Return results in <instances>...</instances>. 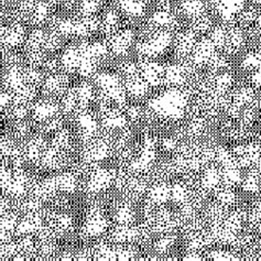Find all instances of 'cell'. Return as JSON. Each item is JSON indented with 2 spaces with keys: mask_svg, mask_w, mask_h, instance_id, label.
<instances>
[{
  "mask_svg": "<svg viewBox=\"0 0 261 261\" xmlns=\"http://www.w3.org/2000/svg\"><path fill=\"white\" fill-rule=\"evenodd\" d=\"M258 171H259V172L261 173V156H260V159L258 160V162H257V164H256V167H255Z\"/></svg>",
  "mask_w": 261,
  "mask_h": 261,
  "instance_id": "cell-43",
  "label": "cell"
},
{
  "mask_svg": "<svg viewBox=\"0 0 261 261\" xmlns=\"http://www.w3.org/2000/svg\"><path fill=\"white\" fill-rule=\"evenodd\" d=\"M94 84L97 93L111 99L114 104L121 109L128 105V94L123 83V79L115 72H98L94 76Z\"/></svg>",
  "mask_w": 261,
  "mask_h": 261,
  "instance_id": "cell-3",
  "label": "cell"
},
{
  "mask_svg": "<svg viewBox=\"0 0 261 261\" xmlns=\"http://www.w3.org/2000/svg\"><path fill=\"white\" fill-rule=\"evenodd\" d=\"M259 249H260V252H261V242H260V247H259Z\"/></svg>",
  "mask_w": 261,
  "mask_h": 261,
  "instance_id": "cell-45",
  "label": "cell"
},
{
  "mask_svg": "<svg viewBox=\"0 0 261 261\" xmlns=\"http://www.w3.org/2000/svg\"><path fill=\"white\" fill-rule=\"evenodd\" d=\"M177 16L182 20H192L210 12L208 4L205 0H181L176 11Z\"/></svg>",
  "mask_w": 261,
  "mask_h": 261,
  "instance_id": "cell-19",
  "label": "cell"
},
{
  "mask_svg": "<svg viewBox=\"0 0 261 261\" xmlns=\"http://www.w3.org/2000/svg\"><path fill=\"white\" fill-rule=\"evenodd\" d=\"M136 33L130 28H122L107 39V44L112 56L123 58L129 53L136 42Z\"/></svg>",
  "mask_w": 261,
  "mask_h": 261,
  "instance_id": "cell-8",
  "label": "cell"
},
{
  "mask_svg": "<svg viewBox=\"0 0 261 261\" xmlns=\"http://www.w3.org/2000/svg\"><path fill=\"white\" fill-rule=\"evenodd\" d=\"M210 259L213 260H238L237 253L225 249H214L207 253Z\"/></svg>",
  "mask_w": 261,
  "mask_h": 261,
  "instance_id": "cell-39",
  "label": "cell"
},
{
  "mask_svg": "<svg viewBox=\"0 0 261 261\" xmlns=\"http://www.w3.org/2000/svg\"><path fill=\"white\" fill-rule=\"evenodd\" d=\"M81 49L80 43L68 45L60 57L62 71L65 73H76L81 62Z\"/></svg>",
  "mask_w": 261,
  "mask_h": 261,
  "instance_id": "cell-22",
  "label": "cell"
},
{
  "mask_svg": "<svg viewBox=\"0 0 261 261\" xmlns=\"http://www.w3.org/2000/svg\"><path fill=\"white\" fill-rule=\"evenodd\" d=\"M115 180V172L104 168H95L87 178V190L93 194H99L111 188Z\"/></svg>",
  "mask_w": 261,
  "mask_h": 261,
  "instance_id": "cell-14",
  "label": "cell"
},
{
  "mask_svg": "<svg viewBox=\"0 0 261 261\" xmlns=\"http://www.w3.org/2000/svg\"><path fill=\"white\" fill-rule=\"evenodd\" d=\"M135 218H136V213L132 207V205L129 204V201L120 204L115 211L114 219L117 224L133 225Z\"/></svg>",
  "mask_w": 261,
  "mask_h": 261,
  "instance_id": "cell-32",
  "label": "cell"
},
{
  "mask_svg": "<svg viewBox=\"0 0 261 261\" xmlns=\"http://www.w3.org/2000/svg\"><path fill=\"white\" fill-rule=\"evenodd\" d=\"M62 114L59 99L43 97L36 100L31 106V119L38 125H42L45 121Z\"/></svg>",
  "mask_w": 261,
  "mask_h": 261,
  "instance_id": "cell-6",
  "label": "cell"
},
{
  "mask_svg": "<svg viewBox=\"0 0 261 261\" xmlns=\"http://www.w3.org/2000/svg\"><path fill=\"white\" fill-rule=\"evenodd\" d=\"M47 146L49 145L45 142L42 135H34L31 137V139L23 146L27 160L34 164L40 163L41 158H42Z\"/></svg>",
  "mask_w": 261,
  "mask_h": 261,
  "instance_id": "cell-23",
  "label": "cell"
},
{
  "mask_svg": "<svg viewBox=\"0 0 261 261\" xmlns=\"http://www.w3.org/2000/svg\"><path fill=\"white\" fill-rule=\"evenodd\" d=\"M112 2L123 16L132 20H138L145 17L150 5V0H112Z\"/></svg>",
  "mask_w": 261,
  "mask_h": 261,
  "instance_id": "cell-17",
  "label": "cell"
},
{
  "mask_svg": "<svg viewBox=\"0 0 261 261\" xmlns=\"http://www.w3.org/2000/svg\"><path fill=\"white\" fill-rule=\"evenodd\" d=\"M251 5L255 6H261V0H249Z\"/></svg>",
  "mask_w": 261,
  "mask_h": 261,
  "instance_id": "cell-42",
  "label": "cell"
},
{
  "mask_svg": "<svg viewBox=\"0 0 261 261\" xmlns=\"http://www.w3.org/2000/svg\"><path fill=\"white\" fill-rule=\"evenodd\" d=\"M102 212L104 211L98 207V206H94L89 211L83 227L85 236L91 238L98 237L108 229L109 224Z\"/></svg>",
  "mask_w": 261,
  "mask_h": 261,
  "instance_id": "cell-15",
  "label": "cell"
},
{
  "mask_svg": "<svg viewBox=\"0 0 261 261\" xmlns=\"http://www.w3.org/2000/svg\"><path fill=\"white\" fill-rule=\"evenodd\" d=\"M222 169V184L223 187H227L231 189H236L242 185L244 174L242 169L238 166H230Z\"/></svg>",
  "mask_w": 261,
  "mask_h": 261,
  "instance_id": "cell-25",
  "label": "cell"
},
{
  "mask_svg": "<svg viewBox=\"0 0 261 261\" xmlns=\"http://www.w3.org/2000/svg\"><path fill=\"white\" fill-rule=\"evenodd\" d=\"M213 27H214V21H213V15L211 12L192 20L189 24V28L200 38L208 36Z\"/></svg>",
  "mask_w": 261,
  "mask_h": 261,
  "instance_id": "cell-26",
  "label": "cell"
},
{
  "mask_svg": "<svg viewBox=\"0 0 261 261\" xmlns=\"http://www.w3.org/2000/svg\"><path fill=\"white\" fill-rule=\"evenodd\" d=\"M217 52V47L208 36L201 37L198 38L189 60L197 70H202V68L207 70L208 64Z\"/></svg>",
  "mask_w": 261,
  "mask_h": 261,
  "instance_id": "cell-5",
  "label": "cell"
},
{
  "mask_svg": "<svg viewBox=\"0 0 261 261\" xmlns=\"http://www.w3.org/2000/svg\"><path fill=\"white\" fill-rule=\"evenodd\" d=\"M215 201L227 208L235 207L238 203V194L236 193L235 189L222 187L214 192Z\"/></svg>",
  "mask_w": 261,
  "mask_h": 261,
  "instance_id": "cell-30",
  "label": "cell"
},
{
  "mask_svg": "<svg viewBox=\"0 0 261 261\" xmlns=\"http://www.w3.org/2000/svg\"><path fill=\"white\" fill-rule=\"evenodd\" d=\"M62 43H63V37H62L58 32L51 30L49 31V33H47V38L44 44V51L50 54L57 53L58 51L61 50Z\"/></svg>",
  "mask_w": 261,
  "mask_h": 261,
  "instance_id": "cell-36",
  "label": "cell"
},
{
  "mask_svg": "<svg viewBox=\"0 0 261 261\" xmlns=\"http://www.w3.org/2000/svg\"><path fill=\"white\" fill-rule=\"evenodd\" d=\"M73 140L74 137L71 130L63 127L58 133L54 134L52 145L61 150L66 151V152H70V150L73 147Z\"/></svg>",
  "mask_w": 261,
  "mask_h": 261,
  "instance_id": "cell-33",
  "label": "cell"
},
{
  "mask_svg": "<svg viewBox=\"0 0 261 261\" xmlns=\"http://www.w3.org/2000/svg\"><path fill=\"white\" fill-rule=\"evenodd\" d=\"M117 73L123 80L135 76V75L139 74V63L134 61H122L118 65V71H117Z\"/></svg>",
  "mask_w": 261,
  "mask_h": 261,
  "instance_id": "cell-38",
  "label": "cell"
},
{
  "mask_svg": "<svg viewBox=\"0 0 261 261\" xmlns=\"http://www.w3.org/2000/svg\"><path fill=\"white\" fill-rule=\"evenodd\" d=\"M242 188L248 194H257L261 191V173L256 168L248 169V172L244 175Z\"/></svg>",
  "mask_w": 261,
  "mask_h": 261,
  "instance_id": "cell-28",
  "label": "cell"
},
{
  "mask_svg": "<svg viewBox=\"0 0 261 261\" xmlns=\"http://www.w3.org/2000/svg\"><path fill=\"white\" fill-rule=\"evenodd\" d=\"M58 8H61L66 12H76L80 0H57Z\"/></svg>",
  "mask_w": 261,
  "mask_h": 261,
  "instance_id": "cell-40",
  "label": "cell"
},
{
  "mask_svg": "<svg viewBox=\"0 0 261 261\" xmlns=\"http://www.w3.org/2000/svg\"><path fill=\"white\" fill-rule=\"evenodd\" d=\"M192 96L184 88L166 87L149 100L148 108L156 120L177 121L189 114Z\"/></svg>",
  "mask_w": 261,
  "mask_h": 261,
  "instance_id": "cell-1",
  "label": "cell"
},
{
  "mask_svg": "<svg viewBox=\"0 0 261 261\" xmlns=\"http://www.w3.org/2000/svg\"><path fill=\"white\" fill-rule=\"evenodd\" d=\"M257 228H258V230H259V232H260V233H261V222H260V223H259V225H258V226H257Z\"/></svg>",
  "mask_w": 261,
  "mask_h": 261,
  "instance_id": "cell-44",
  "label": "cell"
},
{
  "mask_svg": "<svg viewBox=\"0 0 261 261\" xmlns=\"http://www.w3.org/2000/svg\"><path fill=\"white\" fill-rule=\"evenodd\" d=\"M47 31L42 28L36 27L27 37L24 42V51H32V50H44V44L47 38Z\"/></svg>",
  "mask_w": 261,
  "mask_h": 261,
  "instance_id": "cell-27",
  "label": "cell"
},
{
  "mask_svg": "<svg viewBox=\"0 0 261 261\" xmlns=\"http://www.w3.org/2000/svg\"><path fill=\"white\" fill-rule=\"evenodd\" d=\"M59 191L62 194H73L79 187V176L73 171L57 175Z\"/></svg>",
  "mask_w": 261,
  "mask_h": 261,
  "instance_id": "cell-29",
  "label": "cell"
},
{
  "mask_svg": "<svg viewBox=\"0 0 261 261\" xmlns=\"http://www.w3.org/2000/svg\"><path fill=\"white\" fill-rule=\"evenodd\" d=\"M249 84L255 87L256 89L261 88V67L257 68V70L250 73Z\"/></svg>",
  "mask_w": 261,
  "mask_h": 261,
  "instance_id": "cell-41",
  "label": "cell"
},
{
  "mask_svg": "<svg viewBox=\"0 0 261 261\" xmlns=\"http://www.w3.org/2000/svg\"><path fill=\"white\" fill-rule=\"evenodd\" d=\"M123 83H125V87L129 97L135 99H142L147 97L151 89L150 85L140 76V74L125 79L123 80Z\"/></svg>",
  "mask_w": 261,
  "mask_h": 261,
  "instance_id": "cell-24",
  "label": "cell"
},
{
  "mask_svg": "<svg viewBox=\"0 0 261 261\" xmlns=\"http://www.w3.org/2000/svg\"><path fill=\"white\" fill-rule=\"evenodd\" d=\"M236 164L240 169L255 168L261 156V146L257 142H247L238 145L232 150Z\"/></svg>",
  "mask_w": 261,
  "mask_h": 261,
  "instance_id": "cell-11",
  "label": "cell"
},
{
  "mask_svg": "<svg viewBox=\"0 0 261 261\" xmlns=\"http://www.w3.org/2000/svg\"><path fill=\"white\" fill-rule=\"evenodd\" d=\"M198 187L202 188L207 193L214 192L222 187V169L216 163L208 164L200 173V177L196 180Z\"/></svg>",
  "mask_w": 261,
  "mask_h": 261,
  "instance_id": "cell-18",
  "label": "cell"
},
{
  "mask_svg": "<svg viewBox=\"0 0 261 261\" xmlns=\"http://www.w3.org/2000/svg\"><path fill=\"white\" fill-rule=\"evenodd\" d=\"M122 13L119 9H117L115 6L108 7L104 11H101V15L99 16L100 20V32L108 39L111 38L113 34L118 32L122 29Z\"/></svg>",
  "mask_w": 261,
  "mask_h": 261,
  "instance_id": "cell-16",
  "label": "cell"
},
{
  "mask_svg": "<svg viewBox=\"0 0 261 261\" xmlns=\"http://www.w3.org/2000/svg\"><path fill=\"white\" fill-rule=\"evenodd\" d=\"M25 28L22 22H10L3 25L2 29V43L3 49L6 51H12L19 46L24 45L25 42Z\"/></svg>",
  "mask_w": 261,
  "mask_h": 261,
  "instance_id": "cell-13",
  "label": "cell"
},
{
  "mask_svg": "<svg viewBox=\"0 0 261 261\" xmlns=\"http://www.w3.org/2000/svg\"><path fill=\"white\" fill-rule=\"evenodd\" d=\"M147 200L156 206L166 205L171 201V185L168 181H154L147 192Z\"/></svg>",
  "mask_w": 261,
  "mask_h": 261,
  "instance_id": "cell-21",
  "label": "cell"
},
{
  "mask_svg": "<svg viewBox=\"0 0 261 261\" xmlns=\"http://www.w3.org/2000/svg\"><path fill=\"white\" fill-rule=\"evenodd\" d=\"M43 217L41 213L37 214H25L20 218V222L17 226L15 232L16 237L25 236V235H36L43 226Z\"/></svg>",
  "mask_w": 261,
  "mask_h": 261,
  "instance_id": "cell-20",
  "label": "cell"
},
{
  "mask_svg": "<svg viewBox=\"0 0 261 261\" xmlns=\"http://www.w3.org/2000/svg\"><path fill=\"white\" fill-rule=\"evenodd\" d=\"M68 89H70V80L63 71L45 75L43 84L41 86L43 97L54 99L63 97Z\"/></svg>",
  "mask_w": 261,
  "mask_h": 261,
  "instance_id": "cell-7",
  "label": "cell"
},
{
  "mask_svg": "<svg viewBox=\"0 0 261 261\" xmlns=\"http://www.w3.org/2000/svg\"><path fill=\"white\" fill-rule=\"evenodd\" d=\"M175 239L176 238L173 233H166V235H162L155 242L154 250L159 253V255H166V253H168L171 250V248L174 246Z\"/></svg>",
  "mask_w": 261,
  "mask_h": 261,
  "instance_id": "cell-37",
  "label": "cell"
},
{
  "mask_svg": "<svg viewBox=\"0 0 261 261\" xmlns=\"http://www.w3.org/2000/svg\"><path fill=\"white\" fill-rule=\"evenodd\" d=\"M174 34L169 30L155 29L148 22L143 23L136 43L139 60H156L166 54L173 45Z\"/></svg>",
  "mask_w": 261,
  "mask_h": 261,
  "instance_id": "cell-2",
  "label": "cell"
},
{
  "mask_svg": "<svg viewBox=\"0 0 261 261\" xmlns=\"http://www.w3.org/2000/svg\"><path fill=\"white\" fill-rule=\"evenodd\" d=\"M104 2L102 0H80L76 9V16L80 17H95L102 11Z\"/></svg>",
  "mask_w": 261,
  "mask_h": 261,
  "instance_id": "cell-31",
  "label": "cell"
},
{
  "mask_svg": "<svg viewBox=\"0 0 261 261\" xmlns=\"http://www.w3.org/2000/svg\"><path fill=\"white\" fill-rule=\"evenodd\" d=\"M246 46H248L246 31L236 23H227V34H226L225 45L222 52L227 54L228 57L236 56L243 52Z\"/></svg>",
  "mask_w": 261,
  "mask_h": 261,
  "instance_id": "cell-10",
  "label": "cell"
},
{
  "mask_svg": "<svg viewBox=\"0 0 261 261\" xmlns=\"http://www.w3.org/2000/svg\"><path fill=\"white\" fill-rule=\"evenodd\" d=\"M210 12L222 23H235L246 7V0H207Z\"/></svg>",
  "mask_w": 261,
  "mask_h": 261,
  "instance_id": "cell-4",
  "label": "cell"
},
{
  "mask_svg": "<svg viewBox=\"0 0 261 261\" xmlns=\"http://www.w3.org/2000/svg\"><path fill=\"white\" fill-rule=\"evenodd\" d=\"M146 107H142L138 104L134 105H127L126 108L123 109V112L127 115L130 123H138L145 120L146 117Z\"/></svg>",
  "mask_w": 261,
  "mask_h": 261,
  "instance_id": "cell-35",
  "label": "cell"
},
{
  "mask_svg": "<svg viewBox=\"0 0 261 261\" xmlns=\"http://www.w3.org/2000/svg\"><path fill=\"white\" fill-rule=\"evenodd\" d=\"M240 67L249 73L261 67V53L256 49L247 52L240 62Z\"/></svg>",
  "mask_w": 261,
  "mask_h": 261,
  "instance_id": "cell-34",
  "label": "cell"
},
{
  "mask_svg": "<svg viewBox=\"0 0 261 261\" xmlns=\"http://www.w3.org/2000/svg\"><path fill=\"white\" fill-rule=\"evenodd\" d=\"M139 74L150 85L151 88L163 86L164 83V67L156 60H139Z\"/></svg>",
  "mask_w": 261,
  "mask_h": 261,
  "instance_id": "cell-12",
  "label": "cell"
},
{
  "mask_svg": "<svg viewBox=\"0 0 261 261\" xmlns=\"http://www.w3.org/2000/svg\"><path fill=\"white\" fill-rule=\"evenodd\" d=\"M197 34H195L190 28L182 29L174 34L172 49L175 58L178 61L189 60L191 53L198 40Z\"/></svg>",
  "mask_w": 261,
  "mask_h": 261,
  "instance_id": "cell-9",
  "label": "cell"
}]
</instances>
